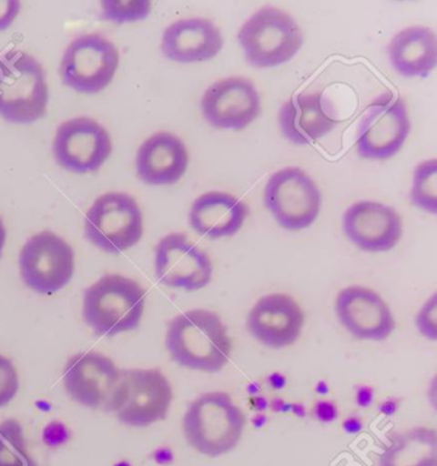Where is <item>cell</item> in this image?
I'll return each instance as SVG.
<instances>
[{"label": "cell", "mask_w": 437, "mask_h": 466, "mask_svg": "<svg viewBox=\"0 0 437 466\" xmlns=\"http://www.w3.org/2000/svg\"><path fill=\"white\" fill-rule=\"evenodd\" d=\"M166 348L172 360L182 368L218 373L231 358L232 339L218 314L194 309L168 323Z\"/></svg>", "instance_id": "obj_1"}, {"label": "cell", "mask_w": 437, "mask_h": 466, "mask_svg": "<svg viewBox=\"0 0 437 466\" xmlns=\"http://www.w3.org/2000/svg\"><path fill=\"white\" fill-rule=\"evenodd\" d=\"M247 419L229 393H204L188 405L182 430L188 445L208 458H218L237 449Z\"/></svg>", "instance_id": "obj_2"}, {"label": "cell", "mask_w": 437, "mask_h": 466, "mask_svg": "<svg viewBox=\"0 0 437 466\" xmlns=\"http://www.w3.org/2000/svg\"><path fill=\"white\" fill-rule=\"evenodd\" d=\"M147 291L121 275H106L84 292L83 318L97 336L113 337L140 326Z\"/></svg>", "instance_id": "obj_3"}, {"label": "cell", "mask_w": 437, "mask_h": 466, "mask_svg": "<svg viewBox=\"0 0 437 466\" xmlns=\"http://www.w3.org/2000/svg\"><path fill=\"white\" fill-rule=\"evenodd\" d=\"M46 71L36 56L12 49L0 56V116L15 125H30L48 112Z\"/></svg>", "instance_id": "obj_4"}, {"label": "cell", "mask_w": 437, "mask_h": 466, "mask_svg": "<svg viewBox=\"0 0 437 466\" xmlns=\"http://www.w3.org/2000/svg\"><path fill=\"white\" fill-rule=\"evenodd\" d=\"M238 42L250 66L272 68L298 55L303 46V33L291 15L266 5L245 21Z\"/></svg>", "instance_id": "obj_5"}, {"label": "cell", "mask_w": 437, "mask_h": 466, "mask_svg": "<svg viewBox=\"0 0 437 466\" xmlns=\"http://www.w3.org/2000/svg\"><path fill=\"white\" fill-rule=\"evenodd\" d=\"M143 233V212L135 198L126 192L100 195L85 216V238L105 253L130 250L139 244Z\"/></svg>", "instance_id": "obj_6"}, {"label": "cell", "mask_w": 437, "mask_h": 466, "mask_svg": "<svg viewBox=\"0 0 437 466\" xmlns=\"http://www.w3.org/2000/svg\"><path fill=\"white\" fill-rule=\"evenodd\" d=\"M174 393L159 370H122L109 412L128 427H149L165 420Z\"/></svg>", "instance_id": "obj_7"}, {"label": "cell", "mask_w": 437, "mask_h": 466, "mask_svg": "<svg viewBox=\"0 0 437 466\" xmlns=\"http://www.w3.org/2000/svg\"><path fill=\"white\" fill-rule=\"evenodd\" d=\"M263 200L279 227L288 231H301L319 218L322 195L303 169L285 167L267 181Z\"/></svg>", "instance_id": "obj_8"}, {"label": "cell", "mask_w": 437, "mask_h": 466, "mask_svg": "<svg viewBox=\"0 0 437 466\" xmlns=\"http://www.w3.org/2000/svg\"><path fill=\"white\" fill-rule=\"evenodd\" d=\"M119 66L117 46L100 34H84L63 53L62 83L80 94L100 93L112 83Z\"/></svg>", "instance_id": "obj_9"}, {"label": "cell", "mask_w": 437, "mask_h": 466, "mask_svg": "<svg viewBox=\"0 0 437 466\" xmlns=\"http://www.w3.org/2000/svg\"><path fill=\"white\" fill-rule=\"evenodd\" d=\"M20 275L28 289L40 295H53L71 282L75 251L65 238L52 231L36 233L22 247Z\"/></svg>", "instance_id": "obj_10"}, {"label": "cell", "mask_w": 437, "mask_h": 466, "mask_svg": "<svg viewBox=\"0 0 437 466\" xmlns=\"http://www.w3.org/2000/svg\"><path fill=\"white\" fill-rule=\"evenodd\" d=\"M411 132L407 104L394 93L382 94L361 116L357 132L361 158L386 160L401 151Z\"/></svg>", "instance_id": "obj_11"}, {"label": "cell", "mask_w": 437, "mask_h": 466, "mask_svg": "<svg viewBox=\"0 0 437 466\" xmlns=\"http://www.w3.org/2000/svg\"><path fill=\"white\" fill-rule=\"evenodd\" d=\"M53 156L66 171L86 175L99 171L112 156L113 141L105 126L89 116H76L58 126Z\"/></svg>", "instance_id": "obj_12"}, {"label": "cell", "mask_w": 437, "mask_h": 466, "mask_svg": "<svg viewBox=\"0 0 437 466\" xmlns=\"http://www.w3.org/2000/svg\"><path fill=\"white\" fill-rule=\"evenodd\" d=\"M154 269L162 285L188 292L207 288L213 276L209 255L181 232L169 233L157 244Z\"/></svg>", "instance_id": "obj_13"}, {"label": "cell", "mask_w": 437, "mask_h": 466, "mask_svg": "<svg viewBox=\"0 0 437 466\" xmlns=\"http://www.w3.org/2000/svg\"><path fill=\"white\" fill-rule=\"evenodd\" d=\"M121 371L111 358L96 351L80 352L68 359L63 370L66 392L77 404L109 412L117 391Z\"/></svg>", "instance_id": "obj_14"}, {"label": "cell", "mask_w": 437, "mask_h": 466, "mask_svg": "<svg viewBox=\"0 0 437 466\" xmlns=\"http://www.w3.org/2000/svg\"><path fill=\"white\" fill-rule=\"evenodd\" d=\"M200 109L212 127L241 131L256 121L262 104L253 81L235 76L210 85L201 97Z\"/></svg>", "instance_id": "obj_15"}, {"label": "cell", "mask_w": 437, "mask_h": 466, "mask_svg": "<svg viewBox=\"0 0 437 466\" xmlns=\"http://www.w3.org/2000/svg\"><path fill=\"white\" fill-rule=\"evenodd\" d=\"M335 311L341 326L361 341H385L396 327L388 302L363 286L342 289L336 296Z\"/></svg>", "instance_id": "obj_16"}, {"label": "cell", "mask_w": 437, "mask_h": 466, "mask_svg": "<svg viewBox=\"0 0 437 466\" xmlns=\"http://www.w3.org/2000/svg\"><path fill=\"white\" fill-rule=\"evenodd\" d=\"M342 231L366 253H386L399 244L402 219L394 208L377 201H358L342 214Z\"/></svg>", "instance_id": "obj_17"}, {"label": "cell", "mask_w": 437, "mask_h": 466, "mask_svg": "<svg viewBox=\"0 0 437 466\" xmlns=\"http://www.w3.org/2000/svg\"><path fill=\"white\" fill-rule=\"evenodd\" d=\"M304 313L290 295L263 296L248 314L247 329L258 342L273 350L294 345L301 335Z\"/></svg>", "instance_id": "obj_18"}, {"label": "cell", "mask_w": 437, "mask_h": 466, "mask_svg": "<svg viewBox=\"0 0 437 466\" xmlns=\"http://www.w3.org/2000/svg\"><path fill=\"white\" fill-rule=\"evenodd\" d=\"M221 30L207 18H182L167 26L160 40V52L178 63L210 61L223 48Z\"/></svg>", "instance_id": "obj_19"}, {"label": "cell", "mask_w": 437, "mask_h": 466, "mask_svg": "<svg viewBox=\"0 0 437 466\" xmlns=\"http://www.w3.org/2000/svg\"><path fill=\"white\" fill-rule=\"evenodd\" d=\"M137 177L152 186L174 185L187 173L188 151L180 137L160 131L147 137L137 150Z\"/></svg>", "instance_id": "obj_20"}, {"label": "cell", "mask_w": 437, "mask_h": 466, "mask_svg": "<svg viewBox=\"0 0 437 466\" xmlns=\"http://www.w3.org/2000/svg\"><path fill=\"white\" fill-rule=\"evenodd\" d=\"M339 122L327 110L322 93L291 96L279 112L282 137L291 144L310 145L327 137Z\"/></svg>", "instance_id": "obj_21"}, {"label": "cell", "mask_w": 437, "mask_h": 466, "mask_svg": "<svg viewBox=\"0 0 437 466\" xmlns=\"http://www.w3.org/2000/svg\"><path fill=\"white\" fill-rule=\"evenodd\" d=\"M249 209L228 192L209 191L194 200L188 223L198 235L209 240L232 238L243 228Z\"/></svg>", "instance_id": "obj_22"}, {"label": "cell", "mask_w": 437, "mask_h": 466, "mask_svg": "<svg viewBox=\"0 0 437 466\" xmlns=\"http://www.w3.org/2000/svg\"><path fill=\"white\" fill-rule=\"evenodd\" d=\"M392 67L405 78H427L436 67V35L426 26L404 28L388 46Z\"/></svg>", "instance_id": "obj_23"}, {"label": "cell", "mask_w": 437, "mask_h": 466, "mask_svg": "<svg viewBox=\"0 0 437 466\" xmlns=\"http://www.w3.org/2000/svg\"><path fill=\"white\" fill-rule=\"evenodd\" d=\"M380 466H437L436 431L417 427L396 434L382 452Z\"/></svg>", "instance_id": "obj_24"}, {"label": "cell", "mask_w": 437, "mask_h": 466, "mask_svg": "<svg viewBox=\"0 0 437 466\" xmlns=\"http://www.w3.org/2000/svg\"><path fill=\"white\" fill-rule=\"evenodd\" d=\"M0 466H37L28 452L24 430L17 419L0 423Z\"/></svg>", "instance_id": "obj_25"}, {"label": "cell", "mask_w": 437, "mask_h": 466, "mask_svg": "<svg viewBox=\"0 0 437 466\" xmlns=\"http://www.w3.org/2000/svg\"><path fill=\"white\" fill-rule=\"evenodd\" d=\"M411 201L423 212L437 214V162L427 159L414 168Z\"/></svg>", "instance_id": "obj_26"}, {"label": "cell", "mask_w": 437, "mask_h": 466, "mask_svg": "<svg viewBox=\"0 0 437 466\" xmlns=\"http://www.w3.org/2000/svg\"><path fill=\"white\" fill-rule=\"evenodd\" d=\"M100 7L103 20L124 25L146 20L152 14L153 3L149 0H103Z\"/></svg>", "instance_id": "obj_27"}, {"label": "cell", "mask_w": 437, "mask_h": 466, "mask_svg": "<svg viewBox=\"0 0 437 466\" xmlns=\"http://www.w3.org/2000/svg\"><path fill=\"white\" fill-rule=\"evenodd\" d=\"M20 389L17 370L11 359L0 355V409L7 406Z\"/></svg>", "instance_id": "obj_28"}, {"label": "cell", "mask_w": 437, "mask_h": 466, "mask_svg": "<svg viewBox=\"0 0 437 466\" xmlns=\"http://www.w3.org/2000/svg\"><path fill=\"white\" fill-rule=\"evenodd\" d=\"M436 310H437V300L436 294L431 296L429 300L424 302L421 310L418 311L416 317V326L420 330L421 335L431 339V341H436L437 329H436Z\"/></svg>", "instance_id": "obj_29"}, {"label": "cell", "mask_w": 437, "mask_h": 466, "mask_svg": "<svg viewBox=\"0 0 437 466\" xmlns=\"http://www.w3.org/2000/svg\"><path fill=\"white\" fill-rule=\"evenodd\" d=\"M21 12L18 0H0V31L11 27Z\"/></svg>", "instance_id": "obj_30"}, {"label": "cell", "mask_w": 437, "mask_h": 466, "mask_svg": "<svg viewBox=\"0 0 437 466\" xmlns=\"http://www.w3.org/2000/svg\"><path fill=\"white\" fill-rule=\"evenodd\" d=\"M5 241H7V231H5V223L0 217V258H2L3 250H5Z\"/></svg>", "instance_id": "obj_31"}]
</instances>
